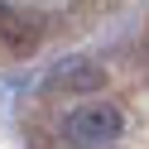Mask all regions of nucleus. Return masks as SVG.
Returning a JSON list of instances; mask_svg holds the SVG:
<instances>
[{
	"instance_id": "f257e3e1",
	"label": "nucleus",
	"mask_w": 149,
	"mask_h": 149,
	"mask_svg": "<svg viewBox=\"0 0 149 149\" xmlns=\"http://www.w3.org/2000/svg\"><path fill=\"white\" fill-rule=\"evenodd\" d=\"M125 130V116H120L116 106H72L68 116H63V135L72 139V144L82 149H106L116 144V135Z\"/></svg>"
},
{
	"instance_id": "7ed1b4c3",
	"label": "nucleus",
	"mask_w": 149,
	"mask_h": 149,
	"mask_svg": "<svg viewBox=\"0 0 149 149\" xmlns=\"http://www.w3.org/2000/svg\"><path fill=\"white\" fill-rule=\"evenodd\" d=\"M101 72L91 68V63H63L58 77H53V87H96Z\"/></svg>"
},
{
	"instance_id": "f03ea898",
	"label": "nucleus",
	"mask_w": 149,
	"mask_h": 149,
	"mask_svg": "<svg viewBox=\"0 0 149 149\" xmlns=\"http://www.w3.org/2000/svg\"><path fill=\"white\" fill-rule=\"evenodd\" d=\"M0 39H10L15 48H29L34 39H39V24L24 19L19 10H10V5H0Z\"/></svg>"
}]
</instances>
